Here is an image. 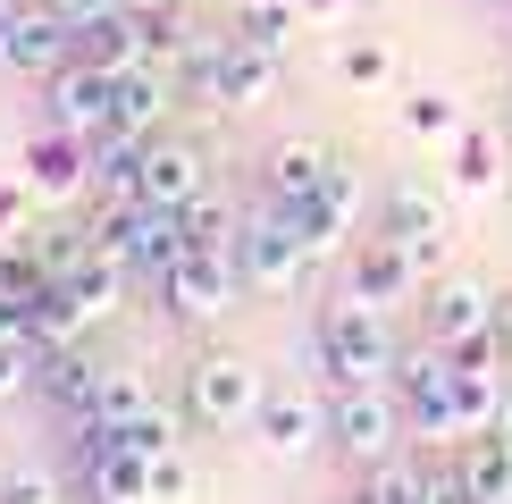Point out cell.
Instances as JSON below:
<instances>
[{
  "label": "cell",
  "instance_id": "1",
  "mask_svg": "<svg viewBox=\"0 0 512 504\" xmlns=\"http://www.w3.org/2000/svg\"><path fill=\"white\" fill-rule=\"evenodd\" d=\"M319 370L328 378H395V336H387V311L378 303H361V294L345 286L336 303H319Z\"/></svg>",
  "mask_w": 512,
  "mask_h": 504
},
{
  "label": "cell",
  "instance_id": "2",
  "mask_svg": "<svg viewBox=\"0 0 512 504\" xmlns=\"http://www.w3.org/2000/svg\"><path fill=\"white\" fill-rule=\"evenodd\" d=\"M311 261H319V244H311V227H303V210H294V202H277V210H261V219L236 227V269H244L252 294L303 286Z\"/></svg>",
  "mask_w": 512,
  "mask_h": 504
},
{
  "label": "cell",
  "instance_id": "3",
  "mask_svg": "<svg viewBox=\"0 0 512 504\" xmlns=\"http://www.w3.org/2000/svg\"><path fill=\"white\" fill-rule=\"evenodd\" d=\"M185 84L202 101H227V110H252V101L277 93V51L252 34H227V42H194L185 51Z\"/></svg>",
  "mask_w": 512,
  "mask_h": 504
},
{
  "label": "cell",
  "instance_id": "4",
  "mask_svg": "<svg viewBox=\"0 0 512 504\" xmlns=\"http://www.w3.org/2000/svg\"><path fill=\"white\" fill-rule=\"evenodd\" d=\"M261 395H269V378L244 353H194L185 362V420L194 429H252Z\"/></svg>",
  "mask_w": 512,
  "mask_h": 504
},
{
  "label": "cell",
  "instance_id": "5",
  "mask_svg": "<svg viewBox=\"0 0 512 504\" xmlns=\"http://www.w3.org/2000/svg\"><path fill=\"white\" fill-rule=\"evenodd\" d=\"M328 437H336L353 462H387L395 437H403V395H395V378H336V395H328Z\"/></svg>",
  "mask_w": 512,
  "mask_h": 504
},
{
  "label": "cell",
  "instance_id": "6",
  "mask_svg": "<svg viewBox=\"0 0 512 504\" xmlns=\"http://www.w3.org/2000/svg\"><path fill=\"white\" fill-rule=\"evenodd\" d=\"M93 236L110 244L135 278H168V269L185 261V219H177V210H160V202H143V194L135 202H110Z\"/></svg>",
  "mask_w": 512,
  "mask_h": 504
},
{
  "label": "cell",
  "instance_id": "7",
  "mask_svg": "<svg viewBox=\"0 0 512 504\" xmlns=\"http://www.w3.org/2000/svg\"><path fill=\"white\" fill-rule=\"evenodd\" d=\"M236 286H244L236 252H185V261L168 269V278H152V294H160V311H168V320H185V328L219 320V311L236 303Z\"/></svg>",
  "mask_w": 512,
  "mask_h": 504
},
{
  "label": "cell",
  "instance_id": "8",
  "mask_svg": "<svg viewBox=\"0 0 512 504\" xmlns=\"http://www.w3.org/2000/svg\"><path fill=\"white\" fill-rule=\"evenodd\" d=\"M395 395H403V420L420 437H462V412H454V353L445 345H412L395 362Z\"/></svg>",
  "mask_w": 512,
  "mask_h": 504
},
{
  "label": "cell",
  "instance_id": "9",
  "mask_svg": "<svg viewBox=\"0 0 512 504\" xmlns=\"http://www.w3.org/2000/svg\"><path fill=\"white\" fill-rule=\"evenodd\" d=\"M51 126H68V135H110L118 126V76L93 68V59H68V68H51Z\"/></svg>",
  "mask_w": 512,
  "mask_h": 504
},
{
  "label": "cell",
  "instance_id": "10",
  "mask_svg": "<svg viewBox=\"0 0 512 504\" xmlns=\"http://www.w3.org/2000/svg\"><path fill=\"white\" fill-rule=\"evenodd\" d=\"M252 437H261L269 454H311L319 437H328V404H319L311 387H269L261 395V412H252Z\"/></svg>",
  "mask_w": 512,
  "mask_h": 504
},
{
  "label": "cell",
  "instance_id": "11",
  "mask_svg": "<svg viewBox=\"0 0 512 504\" xmlns=\"http://www.w3.org/2000/svg\"><path fill=\"white\" fill-rule=\"evenodd\" d=\"M345 286L361 294V303L395 311V303H412V286H420V261H412V252H403L395 236H361V244H353V261H345Z\"/></svg>",
  "mask_w": 512,
  "mask_h": 504
},
{
  "label": "cell",
  "instance_id": "12",
  "mask_svg": "<svg viewBox=\"0 0 512 504\" xmlns=\"http://www.w3.org/2000/svg\"><path fill=\"white\" fill-rule=\"evenodd\" d=\"M387 236L412 252L420 269H437V261H445V244H454V227H445L437 194H420V185H395V194H387Z\"/></svg>",
  "mask_w": 512,
  "mask_h": 504
},
{
  "label": "cell",
  "instance_id": "13",
  "mask_svg": "<svg viewBox=\"0 0 512 504\" xmlns=\"http://www.w3.org/2000/svg\"><path fill=\"white\" fill-rule=\"evenodd\" d=\"M496 311H504V303H487V286H471V278H445V286L429 294V345H445V353L479 345Z\"/></svg>",
  "mask_w": 512,
  "mask_h": 504
},
{
  "label": "cell",
  "instance_id": "14",
  "mask_svg": "<svg viewBox=\"0 0 512 504\" xmlns=\"http://www.w3.org/2000/svg\"><path fill=\"white\" fill-rule=\"evenodd\" d=\"M135 194L160 202V210L202 202V152H194V143H143V177H135Z\"/></svg>",
  "mask_w": 512,
  "mask_h": 504
},
{
  "label": "cell",
  "instance_id": "15",
  "mask_svg": "<svg viewBox=\"0 0 512 504\" xmlns=\"http://www.w3.org/2000/svg\"><path fill=\"white\" fill-rule=\"evenodd\" d=\"M26 177L42 194H84V185H93V143L68 135V126H51V135L26 143Z\"/></svg>",
  "mask_w": 512,
  "mask_h": 504
},
{
  "label": "cell",
  "instance_id": "16",
  "mask_svg": "<svg viewBox=\"0 0 512 504\" xmlns=\"http://www.w3.org/2000/svg\"><path fill=\"white\" fill-rule=\"evenodd\" d=\"M76 59H93V68H110V76L143 68V17H135V0L110 9V17H84V26H76Z\"/></svg>",
  "mask_w": 512,
  "mask_h": 504
},
{
  "label": "cell",
  "instance_id": "17",
  "mask_svg": "<svg viewBox=\"0 0 512 504\" xmlns=\"http://www.w3.org/2000/svg\"><path fill=\"white\" fill-rule=\"evenodd\" d=\"M294 210H303V227H311V244H319V252H328V244H345V236H353V210H361L353 168L336 160L328 177H319V194H311V202H294Z\"/></svg>",
  "mask_w": 512,
  "mask_h": 504
},
{
  "label": "cell",
  "instance_id": "18",
  "mask_svg": "<svg viewBox=\"0 0 512 504\" xmlns=\"http://www.w3.org/2000/svg\"><path fill=\"white\" fill-rule=\"evenodd\" d=\"M328 168H336L328 143H277V152H269V194L277 202H311Z\"/></svg>",
  "mask_w": 512,
  "mask_h": 504
},
{
  "label": "cell",
  "instance_id": "19",
  "mask_svg": "<svg viewBox=\"0 0 512 504\" xmlns=\"http://www.w3.org/2000/svg\"><path fill=\"white\" fill-rule=\"evenodd\" d=\"M143 412H152L143 378H135V370H118V362H101V378H93V404H84V420H101V429H126V420H143Z\"/></svg>",
  "mask_w": 512,
  "mask_h": 504
},
{
  "label": "cell",
  "instance_id": "20",
  "mask_svg": "<svg viewBox=\"0 0 512 504\" xmlns=\"http://www.w3.org/2000/svg\"><path fill=\"white\" fill-rule=\"evenodd\" d=\"M462 488L479 504H512V446L496 437H462Z\"/></svg>",
  "mask_w": 512,
  "mask_h": 504
},
{
  "label": "cell",
  "instance_id": "21",
  "mask_svg": "<svg viewBox=\"0 0 512 504\" xmlns=\"http://www.w3.org/2000/svg\"><path fill=\"white\" fill-rule=\"evenodd\" d=\"M454 185L462 194H496L504 185V152L487 126H454Z\"/></svg>",
  "mask_w": 512,
  "mask_h": 504
},
{
  "label": "cell",
  "instance_id": "22",
  "mask_svg": "<svg viewBox=\"0 0 512 504\" xmlns=\"http://www.w3.org/2000/svg\"><path fill=\"white\" fill-rule=\"evenodd\" d=\"M160 110H168V76L143 59V68H126L118 76V126H135V135H152L160 126Z\"/></svg>",
  "mask_w": 512,
  "mask_h": 504
},
{
  "label": "cell",
  "instance_id": "23",
  "mask_svg": "<svg viewBox=\"0 0 512 504\" xmlns=\"http://www.w3.org/2000/svg\"><path fill=\"white\" fill-rule=\"evenodd\" d=\"M336 76H345L353 93H378V84L395 76V51H387V42H370V34H353V42H336Z\"/></svg>",
  "mask_w": 512,
  "mask_h": 504
},
{
  "label": "cell",
  "instance_id": "24",
  "mask_svg": "<svg viewBox=\"0 0 512 504\" xmlns=\"http://www.w3.org/2000/svg\"><path fill=\"white\" fill-rule=\"evenodd\" d=\"M34 378H42V336L0 320V404H9L17 387H34Z\"/></svg>",
  "mask_w": 512,
  "mask_h": 504
},
{
  "label": "cell",
  "instance_id": "25",
  "mask_svg": "<svg viewBox=\"0 0 512 504\" xmlns=\"http://www.w3.org/2000/svg\"><path fill=\"white\" fill-rule=\"evenodd\" d=\"M177 219H185V252H236V219H227V210H210V202H185Z\"/></svg>",
  "mask_w": 512,
  "mask_h": 504
},
{
  "label": "cell",
  "instance_id": "26",
  "mask_svg": "<svg viewBox=\"0 0 512 504\" xmlns=\"http://www.w3.org/2000/svg\"><path fill=\"white\" fill-rule=\"evenodd\" d=\"M454 101H445V93H412V101H403V135H412V143H437V135H454Z\"/></svg>",
  "mask_w": 512,
  "mask_h": 504
},
{
  "label": "cell",
  "instance_id": "27",
  "mask_svg": "<svg viewBox=\"0 0 512 504\" xmlns=\"http://www.w3.org/2000/svg\"><path fill=\"white\" fill-rule=\"evenodd\" d=\"M185 496H194V462H185L177 446L152 454V504H185Z\"/></svg>",
  "mask_w": 512,
  "mask_h": 504
},
{
  "label": "cell",
  "instance_id": "28",
  "mask_svg": "<svg viewBox=\"0 0 512 504\" xmlns=\"http://www.w3.org/2000/svg\"><path fill=\"white\" fill-rule=\"evenodd\" d=\"M118 437H126V446H135V454H168V446H177V420H168V412L152 404V412H143V420H126Z\"/></svg>",
  "mask_w": 512,
  "mask_h": 504
},
{
  "label": "cell",
  "instance_id": "29",
  "mask_svg": "<svg viewBox=\"0 0 512 504\" xmlns=\"http://www.w3.org/2000/svg\"><path fill=\"white\" fill-rule=\"evenodd\" d=\"M0 504H59V488L42 471H17V479H0Z\"/></svg>",
  "mask_w": 512,
  "mask_h": 504
},
{
  "label": "cell",
  "instance_id": "30",
  "mask_svg": "<svg viewBox=\"0 0 512 504\" xmlns=\"http://www.w3.org/2000/svg\"><path fill=\"white\" fill-rule=\"evenodd\" d=\"M420 504H479V496L462 488V471H454V479H429V496H420Z\"/></svg>",
  "mask_w": 512,
  "mask_h": 504
},
{
  "label": "cell",
  "instance_id": "31",
  "mask_svg": "<svg viewBox=\"0 0 512 504\" xmlns=\"http://www.w3.org/2000/svg\"><path fill=\"white\" fill-rule=\"evenodd\" d=\"M110 9H126V0H59V17H68V26H84V17H110Z\"/></svg>",
  "mask_w": 512,
  "mask_h": 504
},
{
  "label": "cell",
  "instance_id": "32",
  "mask_svg": "<svg viewBox=\"0 0 512 504\" xmlns=\"http://www.w3.org/2000/svg\"><path fill=\"white\" fill-rule=\"evenodd\" d=\"M294 9H311V17H336V9H353V0H294Z\"/></svg>",
  "mask_w": 512,
  "mask_h": 504
},
{
  "label": "cell",
  "instance_id": "33",
  "mask_svg": "<svg viewBox=\"0 0 512 504\" xmlns=\"http://www.w3.org/2000/svg\"><path fill=\"white\" fill-rule=\"evenodd\" d=\"M487 437H496V446H512V404L496 412V429H487Z\"/></svg>",
  "mask_w": 512,
  "mask_h": 504
},
{
  "label": "cell",
  "instance_id": "34",
  "mask_svg": "<svg viewBox=\"0 0 512 504\" xmlns=\"http://www.w3.org/2000/svg\"><path fill=\"white\" fill-rule=\"evenodd\" d=\"M17 219V185H0V227H9Z\"/></svg>",
  "mask_w": 512,
  "mask_h": 504
},
{
  "label": "cell",
  "instance_id": "35",
  "mask_svg": "<svg viewBox=\"0 0 512 504\" xmlns=\"http://www.w3.org/2000/svg\"><path fill=\"white\" fill-rule=\"evenodd\" d=\"M227 9H236V17H252V9H277V0H227Z\"/></svg>",
  "mask_w": 512,
  "mask_h": 504
},
{
  "label": "cell",
  "instance_id": "36",
  "mask_svg": "<svg viewBox=\"0 0 512 504\" xmlns=\"http://www.w3.org/2000/svg\"><path fill=\"white\" fill-rule=\"evenodd\" d=\"M496 320H504V345H512V294H504V311H496Z\"/></svg>",
  "mask_w": 512,
  "mask_h": 504
},
{
  "label": "cell",
  "instance_id": "37",
  "mask_svg": "<svg viewBox=\"0 0 512 504\" xmlns=\"http://www.w3.org/2000/svg\"><path fill=\"white\" fill-rule=\"evenodd\" d=\"M135 9H160V0H135Z\"/></svg>",
  "mask_w": 512,
  "mask_h": 504
},
{
  "label": "cell",
  "instance_id": "38",
  "mask_svg": "<svg viewBox=\"0 0 512 504\" xmlns=\"http://www.w3.org/2000/svg\"><path fill=\"white\" fill-rule=\"evenodd\" d=\"M177 9H194V0H177Z\"/></svg>",
  "mask_w": 512,
  "mask_h": 504
},
{
  "label": "cell",
  "instance_id": "39",
  "mask_svg": "<svg viewBox=\"0 0 512 504\" xmlns=\"http://www.w3.org/2000/svg\"><path fill=\"white\" fill-rule=\"evenodd\" d=\"M84 504H93V496H84Z\"/></svg>",
  "mask_w": 512,
  "mask_h": 504
}]
</instances>
